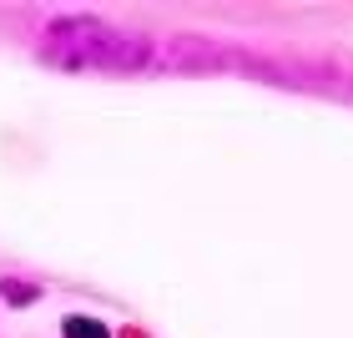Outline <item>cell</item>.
Segmentation results:
<instances>
[{
	"instance_id": "obj_2",
	"label": "cell",
	"mask_w": 353,
	"mask_h": 338,
	"mask_svg": "<svg viewBox=\"0 0 353 338\" xmlns=\"http://www.w3.org/2000/svg\"><path fill=\"white\" fill-rule=\"evenodd\" d=\"M61 333H66V338H111V328L96 324V318H86V313L66 318V324H61Z\"/></svg>"
},
{
	"instance_id": "obj_1",
	"label": "cell",
	"mask_w": 353,
	"mask_h": 338,
	"mask_svg": "<svg viewBox=\"0 0 353 338\" xmlns=\"http://www.w3.org/2000/svg\"><path fill=\"white\" fill-rule=\"evenodd\" d=\"M41 56L66 71H141V66H157V41L106 26L96 15H71V21L46 26Z\"/></svg>"
}]
</instances>
